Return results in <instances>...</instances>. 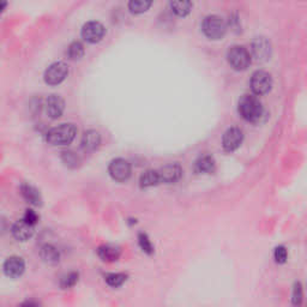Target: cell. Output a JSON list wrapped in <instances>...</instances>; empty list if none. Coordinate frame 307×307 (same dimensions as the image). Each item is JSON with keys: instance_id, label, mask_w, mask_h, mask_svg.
Masks as SVG:
<instances>
[{"instance_id": "6da1fadb", "label": "cell", "mask_w": 307, "mask_h": 307, "mask_svg": "<svg viewBox=\"0 0 307 307\" xmlns=\"http://www.w3.org/2000/svg\"><path fill=\"white\" fill-rule=\"evenodd\" d=\"M239 114L249 123H257L263 117L264 107L259 99L252 95H244L238 103Z\"/></svg>"}, {"instance_id": "7a4b0ae2", "label": "cell", "mask_w": 307, "mask_h": 307, "mask_svg": "<svg viewBox=\"0 0 307 307\" xmlns=\"http://www.w3.org/2000/svg\"><path fill=\"white\" fill-rule=\"evenodd\" d=\"M77 128L73 124H60L47 132L46 139L51 145H67L76 138Z\"/></svg>"}, {"instance_id": "3957f363", "label": "cell", "mask_w": 307, "mask_h": 307, "mask_svg": "<svg viewBox=\"0 0 307 307\" xmlns=\"http://www.w3.org/2000/svg\"><path fill=\"white\" fill-rule=\"evenodd\" d=\"M202 29L206 37L211 40H218L224 36L225 31H227V24L220 16L210 15L203 21Z\"/></svg>"}, {"instance_id": "277c9868", "label": "cell", "mask_w": 307, "mask_h": 307, "mask_svg": "<svg viewBox=\"0 0 307 307\" xmlns=\"http://www.w3.org/2000/svg\"><path fill=\"white\" fill-rule=\"evenodd\" d=\"M228 62L234 70L244 71L251 64V55L245 47L243 46H233L231 47L227 53Z\"/></svg>"}, {"instance_id": "5b68a950", "label": "cell", "mask_w": 307, "mask_h": 307, "mask_svg": "<svg viewBox=\"0 0 307 307\" xmlns=\"http://www.w3.org/2000/svg\"><path fill=\"white\" fill-rule=\"evenodd\" d=\"M68 74V66L64 61H55L45 71V82L49 86H58Z\"/></svg>"}, {"instance_id": "8992f818", "label": "cell", "mask_w": 307, "mask_h": 307, "mask_svg": "<svg viewBox=\"0 0 307 307\" xmlns=\"http://www.w3.org/2000/svg\"><path fill=\"white\" fill-rule=\"evenodd\" d=\"M108 172L113 180L123 183V181H126L131 177L132 169H131V165L127 160L118 158L112 160L108 166Z\"/></svg>"}, {"instance_id": "52a82bcc", "label": "cell", "mask_w": 307, "mask_h": 307, "mask_svg": "<svg viewBox=\"0 0 307 307\" xmlns=\"http://www.w3.org/2000/svg\"><path fill=\"white\" fill-rule=\"evenodd\" d=\"M250 86H251L252 92L255 93L256 95H264V94L270 92L272 87L271 76L268 72L263 70L256 71L255 73L252 74Z\"/></svg>"}, {"instance_id": "ba28073f", "label": "cell", "mask_w": 307, "mask_h": 307, "mask_svg": "<svg viewBox=\"0 0 307 307\" xmlns=\"http://www.w3.org/2000/svg\"><path fill=\"white\" fill-rule=\"evenodd\" d=\"M251 52L252 56L257 61H268L272 53L271 43L264 36L255 37V40L251 43Z\"/></svg>"}, {"instance_id": "9c48e42d", "label": "cell", "mask_w": 307, "mask_h": 307, "mask_svg": "<svg viewBox=\"0 0 307 307\" xmlns=\"http://www.w3.org/2000/svg\"><path fill=\"white\" fill-rule=\"evenodd\" d=\"M105 33L106 29L103 27V24L100 23V22L92 21L84 24L81 34H82V37L87 42L96 43L101 41L102 37L105 36Z\"/></svg>"}, {"instance_id": "30bf717a", "label": "cell", "mask_w": 307, "mask_h": 307, "mask_svg": "<svg viewBox=\"0 0 307 307\" xmlns=\"http://www.w3.org/2000/svg\"><path fill=\"white\" fill-rule=\"evenodd\" d=\"M244 139V132L239 127H231L225 131L222 137V146L225 151L232 152L241 145Z\"/></svg>"}, {"instance_id": "8fae6325", "label": "cell", "mask_w": 307, "mask_h": 307, "mask_svg": "<svg viewBox=\"0 0 307 307\" xmlns=\"http://www.w3.org/2000/svg\"><path fill=\"white\" fill-rule=\"evenodd\" d=\"M160 181L165 184H174L183 175V168L179 164H169L159 169Z\"/></svg>"}, {"instance_id": "7c38bea8", "label": "cell", "mask_w": 307, "mask_h": 307, "mask_svg": "<svg viewBox=\"0 0 307 307\" xmlns=\"http://www.w3.org/2000/svg\"><path fill=\"white\" fill-rule=\"evenodd\" d=\"M26 270V263L21 257L12 256L9 257L4 263V272L8 277L17 278L23 275Z\"/></svg>"}, {"instance_id": "4fadbf2b", "label": "cell", "mask_w": 307, "mask_h": 307, "mask_svg": "<svg viewBox=\"0 0 307 307\" xmlns=\"http://www.w3.org/2000/svg\"><path fill=\"white\" fill-rule=\"evenodd\" d=\"M65 109V101L60 95L52 94L46 100V112L51 119L60 118Z\"/></svg>"}, {"instance_id": "5bb4252c", "label": "cell", "mask_w": 307, "mask_h": 307, "mask_svg": "<svg viewBox=\"0 0 307 307\" xmlns=\"http://www.w3.org/2000/svg\"><path fill=\"white\" fill-rule=\"evenodd\" d=\"M12 236L18 241H27L34 236V225H31L24 220L16 222L12 227Z\"/></svg>"}, {"instance_id": "9a60e30c", "label": "cell", "mask_w": 307, "mask_h": 307, "mask_svg": "<svg viewBox=\"0 0 307 307\" xmlns=\"http://www.w3.org/2000/svg\"><path fill=\"white\" fill-rule=\"evenodd\" d=\"M101 144V136L98 131L95 130H88L83 133L82 140H81V146L84 151H94L96 150Z\"/></svg>"}, {"instance_id": "2e32d148", "label": "cell", "mask_w": 307, "mask_h": 307, "mask_svg": "<svg viewBox=\"0 0 307 307\" xmlns=\"http://www.w3.org/2000/svg\"><path fill=\"white\" fill-rule=\"evenodd\" d=\"M98 256L102 259L103 262H117L121 256L120 247L114 245H102L98 249Z\"/></svg>"}, {"instance_id": "e0dca14e", "label": "cell", "mask_w": 307, "mask_h": 307, "mask_svg": "<svg viewBox=\"0 0 307 307\" xmlns=\"http://www.w3.org/2000/svg\"><path fill=\"white\" fill-rule=\"evenodd\" d=\"M21 193L23 196V198L27 200L28 203L30 204L40 206L42 204V197L40 191L36 189V187L31 186L29 184H23L21 186Z\"/></svg>"}, {"instance_id": "ac0fdd59", "label": "cell", "mask_w": 307, "mask_h": 307, "mask_svg": "<svg viewBox=\"0 0 307 307\" xmlns=\"http://www.w3.org/2000/svg\"><path fill=\"white\" fill-rule=\"evenodd\" d=\"M40 257L47 264L54 265L58 264L59 261H60V252L58 251L55 246L51 245V244H46L40 250Z\"/></svg>"}, {"instance_id": "d6986e66", "label": "cell", "mask_w": 307, "mask_h": 307, "mask_svg": "<svg viewBox=\"0 0 307 307\" xmlns=\"http://www.w3.org/2000/svg\"><path fill=\"white\" fill-rule=\"evenodd\" d=\"M216 168V162L212 156L205 155L199 158L195 164L196 173H212Z\"/></svg>"}, {"instance_id": "ffe728a7", "label": "cell", "mask_w": 307, "mask_h": 307, "mask_svg": "<svg viewBox=\"0 0 307 307\" xmlns=\"http://www.w3.org/2000/svg\"><path fill=\"white\" fill-rule=\"evenodd\" d=\"M159 184H161L159 172L154 171V169H149V171L144 172L139 178V185L140 187H143V189H145V187L156 186V185Z\"/></svg>"}, {"instance_id": "44dd1931", "label": "cell", "mask_w": 307, "mask_h": 307, "mask_svg": "<svg viewBox=\"0 0 307 307\" xmlns=\"http://www.w3.org/2000/svg\"><path fill=\"white\" fill-rule=\"evenodd\" d=\"M66 55L70 60H80L84 55V46L80 41H73L67 47Z\"/></svg>"}, {"instance_id": "7402d4cb", "label": "cell", "mask_w": 307, "mask_h": 307, "mask_svg": "<svg viewBox=\"0 0 307 307\" xmlns=\"http://www.w3.org/2000/svg\"><path fill=\"white\" fill-rule=\"evenodd\" d=\"M61 160L64 162L65 166H67L68 168H77L81 165V158L77 155L76 152L71 151V150H65L61 152Z\"/></svg>"}, {"instance_id": "603a6c76", "label": "cell", "mask_w": 307, "mask_h": 307, "mask_svg": "<svg viewBox=\"0 0 307 307\" xmlns=\"http://www.w3.org/2000/svg\"><path fill=\"white\" fill-rule=\"evenodd\" d=\"M192 6H193V4L191 2H172L171 3L172 11H173L175 15L180 16V17H184V16L189 15L191 10H192Z\"/></svg>"}, {"instance_id": "cb8c5ba5", "label": "cell", "mask_w": 307, "mask_h": 307, "mask_svg": "<svg viewBox=\"0 0 307 307\" xmlns=\"http://www.w3.org/2000/svg\"><path fill=\"white\" fill-rule=\"evenodd\" d=\"M151 4L152 2H150V0H131V2L128 3V10L136 15L143 14V12L149 10Z\"/></svg>"}, {"instance_id": "d4e9b609", "label": "cell", "mask_w": 307, "mask_h": 307, "mask_svg": "<svg viewBox=\"0 0 307 307\" xmlns=\"http://www.w3.org/2000/svg\"><path fill=\"white\" fill-rule=\"evenodd\" d=\"M127 275L123 274V272H117V274H108L105 276V281L108 286L113 288H118L126 282Z\"/></svg>"}, {"instance_id": "484cf974", "label": "cell", "mask_w": 307, "mask_h": 307, "mask_svg": "<svg viewBox=\"0 0 307 307\" xmlns=\"http://www.w3.org/2000/svg\"><path fill=\"white\" fill-rule=\"evenodd\" d=\"M138 244L140 249H142V251L145 252L146 255H151V253H154V246L149 239V237L146 236L145 233L138 234Z\"/></svg>"}, {"instance_id": "4316f807", "label": "cell", "mask_w": 307, "mask_h": 307, "mask_svg": "<svg viewBox=\"0 0 307 307\" xmlns=\"http://www.w3.org/2000/svg\"><path fill=\"white\" fill-rule=\"evenodd\" d=\"M78 277H80L78 272H70V274L65 275V276L62 277L60 281V287L62 288V289H68V288H72L78 282Z\"/></svg>"}, {"instance_id": "83f0119b", "label": "cell", "mask_w": 307, "mask_h": 307, "mask_svg": "<svg viewBox=\"0 0 307 307\" xmlns=\"http://www.w3.org/2000/svg\"><path fill=\"white\" fill-rule=\"evenodd\" d=\"M302 297H303L302 287H301V284L299 283V282H296V283L294 284L293 293H292V301H293V305H295V306H300V305H301Z\"/></svg>"}, {"instance_id": "f1b7e54d", "label": "cell", "mask_w": 307, "mask_h": 307, "mask_svg": "<svg viewBox=\"0 0 307 307\" xmlns=\"http://www.w3.org/2000/svg\"><path fill=\"white\" fill-rule=\"evenodd\" d=\"M287 257H288V252H287L286 247L277 246L276 249H275L274 258H275V261L278 263V264H283V263L287 261Z\"/></svg>"}, {"instance_id": "f546056e", "label": "cell", "mask_w": 307, "mask_h": 307, "mask_svg": "<svg viewBox=\"0 0 307 307\" xmlns=\"http://www.w3.org/2000/svg\"><path fill=\"white\" fill-rule=\"evenodd\" d=\"M23 220L28 222V223L31 225H35L37 223V221H39V216H37V214L34 211V210L28 209L26 211V214H24Z\"/></svg>"}, {"instance_id": "4dcf8cb0", "label": "cell", "mask_w": 307, "mask_h": 307, "mask_svg": "<svg viewBox=\"0 0 307 307\" xmlns=\"http://www.w3.org/2000/svg\"><path fill=\"white\" fill-rule=\"evenodd\" d=\"M18 307H41L39 302L35 300H26L24 302H22L18 305Z\"/></svg>"}]
</instances>
